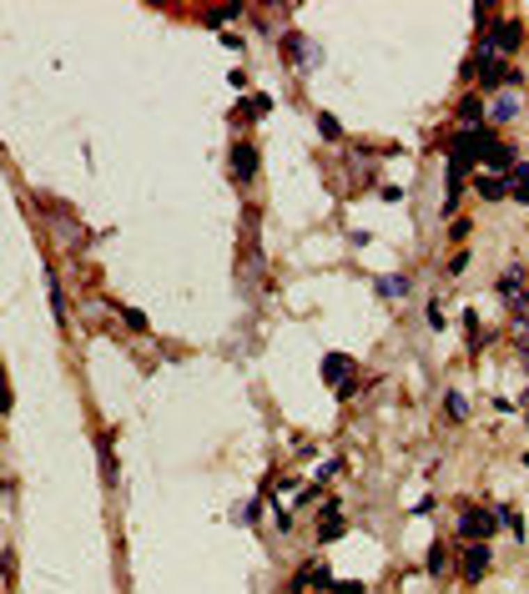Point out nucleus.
Returning a JSON list of instances; mask_svg holds the SVG:
<instances>
[{
    "instance_id": "1",
    "label": "nucleus",
    "mask_w": 529,
    "mask_h": 594,
    "mask_svg": "<svg viewBox=\"0 0 529 594\" xmlns=\"http://www.w3.org/2000/svg\"><path fill=\"white\" fill-rule=\"evenodd\" d=\"M514 46H519V20H499V26L484 31L479 56H499V61H504V51H514Z\"/></svg>"
},
{
    "instance_id": "2",
    "label": "nucleus",
    "mask_w": 529,
    "mask_h": 594,
    "mask_svg": "<svg viewBox=\"0 0 529 594\" xmlns=\"http://www.w3.org/2000/svg\"><path fill=\"white\" fill-rule=\"evenodd\" d=\"M474 76H479V86H519V71L510 66V61H499V56H479Z\"/></svg>"
},
{
    "instance_id": "3",
    "label": "nucleus",
    "mask_w": 529,
    "mask_h": 594,
    "mask_svg": "<svg viewBox=\"0 0 529 594\" xmlns=\"http://www.w3.org/2000/svg\"><path fill=\"white\" fill-rule=\"evenodd\" d=\"M494 514H484V508H464V514H459V534L464 539H474V544H484V539H489L494 534Z\"/></svg>"
},
{
    "instance_id": "4",
    "label": "nucleus",
    "mask_w": 529,
    "mask_h": 594,
    "mask_svg": "<svg viewBox=\"0 0 529 594\" xmlns=\"http://www.w3.org/2000/svg\"><path fill=\"white\" fill-rule=\"evenodd\" d=\"M484 575H489V544H469L464 549V579L479 584Z\"/></svg>"
},
{
    "instance_id": "5",
    "label": "nucleus",
    "mask_w": 529,
    "mask_h": 594,
    "mask_svg": "<svg viewBox=\"0 0 529 594\" xmlns=\"http://www.w3.org/2000/svg\"><path fill=\"white\" fill-rule=\"evenodd\" d=\"M232 172H237V182H252V177H258V146H252V141H237V146H232Z\"/></svg>"
},
{
    "instance_id": "6",
    "label": "nucleus",
    "mask_w": 529,
    "mask_h": 594,
    "mask_svg": "<svg viewBox=\"0 0 529 594\" xmlns=\"http://www.w3.org/2000/svg\"><path fill=\"white\" fill-rule=\"evenodd\" d=\"M514 161H519V156L510 152V146H499V141H494V146H484V166H489V172H494V177H504V172H514Z\"/></svg>"
},
{
    "instance_id": "7",
    "label": "nucleus",
    "mask_w": 529,
    "mask_h": 594,
    "mask_svg": "<svg viewBox=\"0 0 529 594\" xmlns=\"http://www.w3.org/2000/svg\"><path fill=\"white\" fill-rule=\"evenodd\" d=\"M474 186H479V197H484V202L510 197V182H504V177H494V172H479V177H474Z\"/></svg>"
},
{
    "instance_id": "8",
    "label": "nucleus",
    "mask_w": 529,
    "mask_h": 594,
    "mask_svg": "<svg viewBox=\"0 0 529 594\" xmlns=\"http://www.w3.org/2000/svg\"><path fill=\"white\" fill-rule=\"evenodd\" d=\"M353 373V363H348V353H328L323 358V378H328V383H338V388H343V378Z\"/></svg>"
},
{
    "instance_id": "9",
    "label": "nucleus",
    "mask_w": 529,
    "mask_h": 594,
    "mask_svg": "<svg viewBox=\"0 0 529 594\" xmlns=\"http://www.w3.org/2000/svg\"><path fill=\"white\" fill-rule=\"evenodd\" d=\"M459 121L469 126V131H479V126H484V106H479V96H464V101H459Z\"/></svg>"
},
{
    "instance_id": "10",
    "label": "nucleus",
    "mask_w": 529,
    "mask_h": 594,
    "mask_svg": "<svg viewBox=\"0 0 529 594\" xmlns=\"http://www.w3.org/2000/svg\"><path fill=\"white\" fill-rule=\"evenodd\" d=\"M499 297H510V303H524V278H519V267H510L499 278Z\"/></svg>"
},
{
    "instance_id": "11",
    "label": "nucleus",
    "mask_w": 529,
    "mask_h": 594,
    "mask_svg": "<svg viewBox=\"0 0 529 594\" xmlns=\"http://www.w3.org/2000/svg\"><path fill=\"white\" fill-rule=\"evenodd\" d=\"M510 177H514V192H510V197H514L519 207H529V161H514Z\"/></svg>"
},
{
    "instance_id": "12",
    "label": "nucleus",
    "mask_w": 529,
    "mask_h": 594,
    "mask_svg": "<svg viewBox=\"0 0 529 594\" xmlns=\"http://www.w3.org/2000/svg\"><path fill=\"white\" fill-rule=\"evenodd\" d=\"M484 116H489V121H514V116H519V101H514V96H499Z\"/></svg>"
},
{
    "instance_id": "13",
    "label": "nucleus",
    "mask_w": 529,
    "mask_h": 594,
    "mask_svg": "<svg viewBox=\"0 0 529 594\" xmlns=\"http://www.w3.org/2000/svg\"><path fill=\"white\" fill-rule=\"evenodd\" d=\"M237 111H242V116H252V121H262V116L272 111V96H247V101L237 106Z\"/></svg>"
},
{
    "instance_id": "14",
    "label": "nucleus",
    "mask_w": 529,
    "mask_h": 594,
    "mask_svg": "<svg viewBox=\"0 0 529 594\" xmlns=\"http://www.w3.org/2000/svg\"><path fill=\"white\" fill-rule=\"evenodd\" d=\"M494 519H499L504 529H510L514 539H524V519H519V508H494Z\"/></svg>"
},
{
    "instance_id": "15",
    "label": "nucleus",
    "mask_w": 529,
    "mask_h": 594,
    "mask_svg": "<svg viewBox=\"0 0 529 594\" xmlns=\"http://www.w3.org/2000/svg\"><path fill=\"white\" fill-rule=\"evenodd\" d=\"M46 287H51V307H56V323H66V297H61V282H56V272L46 278Z\"/></svg>"
},
{
    "instance_id": "16",
    "label": "nucleus",
    "mask_w": 529,
    "mask_h": 594,
    "mask_svg": "<svg viewBox=\"0 0 529 594\" xmlns=\"http://www.w3.org/2000/svg\"><path fill=\"white\" fill-rule=\"evenodd\" d=\"M96 449H101V469H106V479L116 483V453H111V438H101Z\"/></svg>"
},
{
    "instance_id": "17",
    "label": "nucleus",
    "mask_w": 529,
    "mask_h": 594,
    "mask_svg": "<svg viewBox=\"0 0 529 594\" xmlns=\"http://www.w3.org/2000/svg\"><path fill=\"white\" fill-rule=\"evenodd\" d=\"M378 292H384V297H404L409 292V278H378Z\"/></svg>"
},
{
    "instance_id": "18",
    "label": "nucleus",
    "mask_w": 529,
    "mask_h": 594,
    "mask_svg": "<svg viewBox=\"0 0 529 594\" xmlns=\"http://www.w3.org/2000/svg\"><path fill=\"white\" fill-rule=\"evenodd\" d=\"M443 569H449V549L434 544V549H429V575H443Z\"/></svg>"
},
{
    "instance_id": "19",
    "label": "nucleus",
    "mask_w": 529,
    "mask_h": 594,
    "mask_svg": "<svg viewBox=\"0 0 529 594\" xmlns=\"http://www.w3.org/2000/svg\"><path fill=\"white\" fill-rule=\"evenodd\" d=\"M443 408H449V418H469V403H464V393H449V398H443Z\"/></svg>"
},
{
    "instance_id": "20",
    "label": "nucleus",
    "mask_w": 529,
    "mask_h": 594,
    "mask_svg": "<svg viewBox=\"0 0 529 594\" xmlns=\"http://www.w3.org/2000/svg\"><path fill=\"white\" fill-rule=\"evenodd\" d=\"M317 131H323L328 141H338V136H343V126H338V121H333V116L323 111V116H317Z\"/></svg>"
},
{
    "instance_id": "21",
    "label": "nucleus",
    "mask_w": 529,
    "mask_h": 594,
    "mask_svg": "<svg viewBox=\"0 0 529 594\" xmlns=\"http://www.w3.org/2000/svg\"><path fill=\"white\" fill-rule=\"evenodd\" d=\"M328 589H333V594H363V579H333Z\"/></svg>"
},
{
    "instance_id": "22",
    "label": "nucleus",
    "mask_w": 529,
    "mask_h": 594,
    "mask_svg": "<svg viewBox=\"0 0 529 594\" xmlns=\"http://www.w3.org/2000/svg\"><path fill=\"white\" fill-rule=\"evenodd\" d=\"M121 317H126V328H136V332H146V312H136V307H121Z\"/></svg>"
},
{
    "instance_id": "23",
    "label": "nucleus",
    "mask_w": 529,
    "mask_h": 594,
    "mask_svg": "<svg viewBox=\"0 0 529 594\" xmlns=\"http://www.w3.org/2000/svg\"><path fill=\"white\" fill-rule=\"evenodd\" d=\"M0 408H10V383L0 378Z\"/></svg>"
},
{
    "instance_id": "24",
    "label": "nucleus",
    "mask_w": 529,
    "mask_h": 594,
    "mask_svg": "<svg viewBox=\"0 0 529 594\" xmlns=\"http://www.w3.org/2000/svg\"><path fill=\"white\" fill-rule=\"evenodd\" d=\"M524 423H529V418H524Z\"/></svg>"
}]
</instances>
